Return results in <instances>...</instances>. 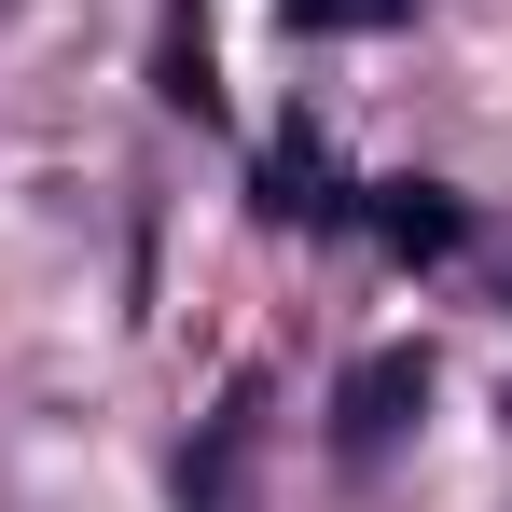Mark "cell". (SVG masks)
Instances as JSON below:
<instances>
[{"label": "cell", "mask_w": 512, "mask_h": 512, "mask_svg": "<svg viewBox=\"0 0 512 512\" xmlns=\"http://www.w3.org/2000/svg\"><path fill=\"white\" fill-rule=\"evenodd\" d=\"M402 402H429V360H416V346L360 360V374H346V457H374V443L402 429Z\"/></svg>", "instance_id": "obj_2"}, {"label": "cell", "mask_w": 512, "mask_h": 512, "mask_svg": "<svg viewBox=\"0 0 512 512\" xmlns=\"http://www.w3.org/2000/svg\"><path fill=\"white\" fill-rule=\"evenodd\" d=\"M250 443H263V416H250V388H236L222 416L194 429V457H180V512H250Z\"/></svg>", "instance_id": "obj_1"}, {"label": "cell", "mask_w": 512, "mask_h": 512, "mask_svg": "<svg viewBox=\"0 0 512 512\" xmlns=\"http://www.w3.org/2000/svg\"><path fill=\"white\" fill-rule=\"evenodd\" d=\"M402 0H291V28H388Z\"/></svg>", "instance_id": "obj_3"}]
</instances>
